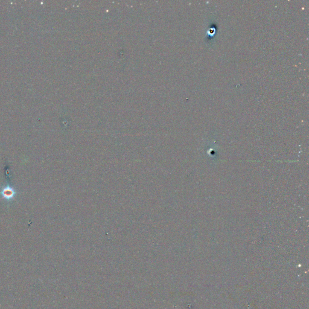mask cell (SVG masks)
<instances>
[{
	"label": "cell",
	"instance_id": "obj_1",
	"mask_svg": "<svg viewBox=\"0 0 309 309\" xmlns=\"http://www.w3.org/2000/svg\"><path fill=\"white\" fill-rule=\"evenodd\" d=\"M0 193L2 194L3 197L4 199L9 200V199H12L14 197L16 193L13 188L7 186V187H4Z\"/></svg>",
	"mask_w": 309,
	"mask_h": 309
}]
</instances>
